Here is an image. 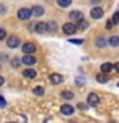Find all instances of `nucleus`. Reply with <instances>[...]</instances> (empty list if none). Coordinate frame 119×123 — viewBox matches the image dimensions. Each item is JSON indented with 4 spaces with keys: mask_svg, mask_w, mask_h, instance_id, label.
I'll use <instances>...</instances> for the list:
<instances>
[{
    "mask_svg": "<svg viewBox=\"0 0 119 123\" xmlns=\"http://www.w3.org/2000/svg\"><path fill=\"white\" fill-rule=\"evenodd\" d=\"M61 28H63V32H64L65 35H74V33L77 32V30H78V27L69 22V23H64Z\"/></svg>",
    "mask_w": 119,
    "mask_h": 123,
    "instance_id": "f257e3e1",
    "label": "nucleus"
},
{
    "mask_svg": "<svg viewBox=\"0 0 119 123\" xmlns=\"http://www.w3.org/2000/svg\"><path fill=\"white\" fill-rule=\"evenodd\" d=\"M18 18L19 19H28L31 15H32V9H28V8H21L18 10Z\"/></svg>",
    "mask_w": 119,
    "mask_h": 123,
    "instance_id": "f03ea898",
    "label": "nucleus"
},
{
    "mask_svg": "<svg viewBox=\"0 0 119 123\" xmlns=\"http://www.w3.org/2000/svg\"><path fill=\"white\" fill-rule=\"evenodd\" d=\"M90 15H91V18H94V19H100V18H102V15H104V10L100 6H94L90 12Z\"/></svg>",
    "mask_w": 119,
    "mask_h": 123,
    "instance_id": "7ed1b4c3",
    "label": "nucleus"
},
{
    "mask_svg": "<svg viewBox=\"0 0 119 123\" xmlns=\"http://www.w3.org/2000/svg\"><path fill=\"white\" fill-rule=\"evenodd\" d=\"M87 103H88L90 106H96L100 103V98L95 94V92H91V94L88 95V98H87Z\"/></svg>",
    "mask_w": 119,
    "mask_h": 123,
    "instance_id": "20e7f679",
    "label": "nucleus"
},
{
    "mask_svg": "<svg viewBox=\"0 0 119 123\" xmlns=\"http://www.w3.org/2000/svg\"><path fill=\"white\" fill-rule=\"evenodd\" d=\"M22 51L24 54H32V53L36 51V46H35V44H32V42H26V44L22 46Z\"/></svg>",
    "mask_w": 119,
    "mask_h": 123,
    "instance_id": "39448f33",
    "label": "nucleus"
},
{
    "mask_svg": "<svg viewBox=\"0 0 119 123\" xmlns=\"http://www.w3.org/2000/svg\"><path fill=\"white\" fill-rule=\"evenodd\" d=\"M60 111L64 115H72L73 113H74V108H73L72 105H69V104H64V105H61Z\"/></svg>",
    "mask_w": 119,
    "mask_h": 123,
    "instance_id": "423d86ee",
    "label": "nucleus"
},
{
    "mask_svg": "<svg viewBox=\"0 0 119 123\" xmlns=\"http://www.w3.org/2000/svg\"><path fill=\"white\" fill-rule=\"evenodd\" d=\"M19 38L17 36H10V37H8V41H6V45L9 46V48L12 49H14V48H17V46L19 45Z\"/></svg>",
    "mask_w": 119,
    "mask_h": 123,
    "instance_id": "0eeeda50",
    "label": "nucleus"
},
{
    "mask_svg": "<svg viewBox=\"0 0 119 123\" xmlns=\"http://www.w3.org/2000/svg\"><path fill=\"white\" fill-rule=\"evenodd\" d=\"M35 31L38 33H44L46 32V31H49L48 28V23H45V22H38L36 23V26H35Z\"/></svg>",
    "mask_w": 119,
    "mask_h": 123,
    "instance_id": "6e6552de",
    "label": "nucleus"
},
{
    "mask_svg": "<svg viewBox=\"0 0 119 123\" xmlns=\"http://www.w3.org/2000/svg\"><path fill=\"white\" fill-rule=\"evenodd\" d=\"M69 18L72 19V21H81V19H83V13L79 10H72L71 13H69Z\"/></svg>",
    "mask_w": 119,
    "mask_h": 123,
    "instance_id": "1a4fd4ad",
    "label": "nucleus"
},
{
    "mask_svg": "<svg viewBox=\"0 0 119 123\" xmlns=\"http://www.w3.org/2000/svg\"><path fill=\"white\" fill-rule=\"evenodd\" d=\"M22 63L26 64V65H32V64L36 63V58L32 56L31 54H26V55L22 58Z\"/></svg>",
    "mask_w": 119,
    "mask_h": 123,
    "instance_id": "9d476101",
    "label": "nucleus"
},
{
    "mask_svg": "<svg viewBox=\"0 0 119 123\" xmlns=\"http://www.w3.org/2000/svg\"><path fill=\"white\" fill-rule=\"evenodd\" d=\"M49 80L53 85H59V83L63 82V76L58 74V73H54V74H50Z\"/></svg>",
    "mask_w": 119,
    "mask_h": 123,
    "instance_id": "9b49d317",
    "label": "nucleus"
},
{
    "mask_svg": "<svg viewBox=\"0 0 119 123\" xmlns=\"http://www.w3.org/2000/svg\"><path fill=\"white\" fill-rule=\"evenodd\" d=\"M107 44H109V42H107V40H106L105 37H102V36H99V37L95 40V45L97 46V48H100V49L105 48Z\"/></svg>",
    "mask_w": 119,
    "mask_h": 123,
    "instance_id": "f8f14e48",
    "label": "nucleus"
},
{
    "mask_svg": "<svg viewBox=\"0 0 119 123\" xmlns=\"http://www.w3.org/2000/svg\"><path fill=\"white\" fill-rule=\"evenodd\" d=\"M44 13H45L44 8L40 6V5H35V6L32 8V14L35 15V17H41Z\"/></svg>",
    "mask_w": 119,
    "mask_h": 123,
    "instance_id": "ddd939ff",
    "label": "nucleus"
},
{
    "mask_svg": "<svg viewBox=\"0 0 119 123\" xmlns=\"http://www.w3.org/2000/svg\"><path fill=\"white\" fill-rule=\"evenodd\" d=\"M110 46H113V48H118L119 46V36H111L109 40H107Z\"/></svg>",
    "mask_w": 119,
    "mask_h": 123,
    "instance_id": "4468645a",
    "label": "nucleus"
},
{
    "mask_svg": "<svg viewBox=\"0 0 119 123\" xmlns=\"http://www.w3.org/2000/svg\"><path fill=\"white\" fill-rule=\"evenodd\" d=\"M23 76L26 78H35L36 77V71L35 69H24L23 71Z\"/></svg>",
    "mask_w": 119,
    "mask_h": 123,
    "instance_id": "2eb2a0df",
    "label": "nucleus"
},
{
    "mask_svg": "<svg viewBox=\"0 0 119 123\" xmlns=\"http://www.w3.org/2000/svg\"><path fill=\"white\" fill-rule=\"evenodd\" d=\"M113 68H114V65H111L110 63H104V64H101V67H100L101 72H104V73L111 72V71H113Z\"/></svg>",
    "mask_w": 119,
    "mask_h": 123,
    "instance_id": "dca6fc26",
    "label": "nucleus"
},
{
    "mask_svg": "<svg viewBox=\"0 0 119 123\" xmlns=\"http://www.w3.org/2000/svg\"><path fill=\"white\" fill-rule=\"evenodd\" d=\"M96 80H97V82H100V83H106L107 81H109V78L105 76V73H104V72L99 73V74L96 76Z\"/></svg>",
    "mask_w": 119,
    "mask_h": 123,
    "instance_id": "f3484780",
    "label": "nucleus"
},
{
    "mask_svg": "<svg viewBox=\"0 0 119 123\" xmlns=\"http://www.w3.org/2000/svg\"><path fill=\"white\" fill-rule=\"evenodd\" d=\"M58 5L61 6V8H67L72 4V0H56Z\"/></svg>",
    "mask_w": 119,
    "mask_h": 123,
    "instance_id": "a211bd4d",
    "label": "nucleus"
},
{
    "mask_svg": "<svg viewBox=\"0 0 119 123\" xmlns=\"http://www.w3.org/2000/svg\"><path fill=\"white\" fill-rule=\"evenodd\" d=\"M61 98H64L65 100H71L74 98V94L72 91H63L61 92Z\"/></svg>",
    "mask_w": 119,
    "mask_h": 123,
    "instance_id": "6ab92c4d",
    "label": "nucleus"
},
{
    "mask_svg": "<svg viewBox=\"0 0 119 123\" xmlns=\"http://www.w3.org/2000/svg\"><path fill=\"white\" fill-rule=\"evenodd\" d=\"M77 27H78V30L81 31H84L88 27V23L86 21H83V19H81V21H78V25H77Z\"/></svg>",
    "mask_w": 119,
    "mask_h": 123,
    "instance_id": "aec40b11",
    "label": "nucleus"
},
{
    "mask_svg": "<svg viewBox=\"0 0 119 123\" xmlns=\"http://www.w3.org/2000/svg\"><path fill=\"white\" fill-rule=\"evenodd\" d=\"M44 92H45V88H44V87H41V86H37V87H35V88H33V94H35V95H37V96L44 95Z\"/></svg>",
    "mask_w": 119,
    "mask_h": 123,
    "instance_id": "412c9836",
    "label": "nucleus"
},
{
    "mask_svg": "<svg viewBox=\"0 0 119 123\" xmlns=\"http://www.w3.org/2000/svg\"><path fill=\"white\" fill-rule=\"evenodd\" d=\"M83 41L84 40H82V38H71V40H69L71 44H77V45H81Z\"/></svg>",
    "mask_w": 119,
    "mask_h": 123,
    "instance_id": "4be33fe9",
    "label": "nucleus"
},
{
    "mask_svg": "<svg viewBox=\"0 0 119 123\" xmlns=\"http://www.w3.org/2000/svg\"><path fill=\"white\" fill-rule=\"evenodd\" d=\"M111 21H113L114 25H117V23H119V10L114 13V15H113V19H111Z\"/></svg>",
    "mask_w": 119,
    "mask_h": 123,
    "instance_id": "5701e85b",
    "label": "nucleus"
},
{
    "mask_svg": "<svg viewBox=\"0 0 119 123\" xmlns=\"http://www.w3.org/2000/svg\"><path fill=\"white\" fill-rule=\"evenodd\" d=\"M12 65H13L14 68H18L19 65H21V60H19V59H17V58H14V59L12 60Z\"/></svg>",
    "mask_w": 119,
    "mask_h": 123,
    "instance_id": "b1692460",
    "label": "nucleus"
},
{
    "mask_svg": "<svg viewBox=\"0 0 119 123\" xmlns=\"http://www.w3.org/2000/svg\"><path fill=\"white\" fill-rule=\"evenodd\" d=\"M48 28H49V31H54V30L56 28V23L49 22V23H48Z\"/></svg>",
    "mask_w": 119,
    "mask_h": 123,
    "instance_id": "393cba45",
    "label": "nucleus"
},
{
    "mask_svg": "<svg viewBox=\"0 0 119 123\" xmlns=\"http://www.w3.org/2000/svg\"><path fill=\"white\" fill-rule=\"evenodd\" d=\"M88 106H90V105H86V104H83V103H79L78 104V108H79V109H82V110H87Z\"/></svg>",
    "mask_w": 119,
    "mask_h": 123,
    "instance_id": "a878e982",
    "label": "nucleus"
},
{
    "mask_svg": "<svg viewBox=\"0 0 119 123\" xmlns=\"http://www.w3.org/2000/svg\"><path fill=\"white\" fill-rule=\"evenodd\" d=\"M5 36H6V32H5L3 28H0V40H4V38H5Z\"/></svg>",
    "mask_w": 119,
    "mask_h": 123,
    "instance_id": "bb28decb",
    "label": "nucleus"
},
{
    "mask_svg": "<svg viewBox=\"0 0 119 123\" xmlns=\"http://www.w3.org/2000/svg\"><path fill=\"white\" fill-rule=\"evenodd\" d=\"M5 105H6V101H5V99H4L3 96H0V106H1V108H4Z\"/></svg>",
    "mask_w": 119,
    "mask_h": 123,
    "instance_id": "cd10ccee",
    "label": "nucleus"
},
{
    "mask_svg": "<svg viewBox=\"0 0 119 123\" xmlns=\"http://www.w3.org/2000/svg\"><path fill=\"white\" fill-rule=\"evenodd\" d=\"M82 83H84V80L83 78H77V85H78V86H81Z\"/></svg>",
    "mask_w": 119,
    "mask_h": 123,
    "instance_id": "c85d7f7f",
    "label": "nucleus"
},
{
    "mask_svg": "<svg viewBox=\"0 0 119 123\" xmlns=\"http://www.w3.org/2000/svg\"><path fill=\"white\" fill-rule=\"evenodd\" d=\"M114 68H115V71H117V72L119 73V62H118V63H117V64L114 65Z\"/></svg>",
    "mask_w": 119,
    "mask_h": 123,
    "instance_id": "c756f323",
    "label": "nucleus"
},
{
    "mask_svg": "<svg viewBox=\"0 0 119 123\" xmlns=\"http://www.w3.org/2000/svg\"><path fill=\"white\" fill-rule=\"evenodd\" d=\"M111 23H113V21H107V25H106L107 28H111Z\"/></svg>",
    "mask_w": 119,
    "mask_h": 123,
    "instance_id": "7c9ffc66",
    "label": "nucleus"
},
{
    "mask_svg": "<svg viewBox=\"0 0 119 123\" xmlns=\"http://www.w3.org/2000/svg\"><path fill=\"white\" fill-rule=\"evenodd\" d=\"M91 3L92 4H99V3H101V0H91Z\"/></svg>",
    "mask_w": 119,
    "mask_h": 123,
    "instance_id": "2f4dec72",
    "label": "nucleus"
},
{
    "mask_svg": "<svg viewBox=\"0 0 119 123\" xmlns=\"http://www.w3.org/2000/svg\"><path fill=\"white\" fill-rule=\"evenodd\" d=\"M3 83H4V78H3V77H0V86H1Z\"/></svg>",
    "mask_w": 119,
    "mask_h": 123,
    "instance_id": "473e14b6",
    "label": "nucleus"
},
{
    "mask_svg": "<svg viewBox=\"0 0 119 123\" xmlns=\"http://www.w3.org/2000/svg\"><path fill=\"white\" fill-rule=\"evenodd\" d=\"M3 12H4V6L0 5V13H3Z\"/></svg>",
    "mask_w": 119,
    "mask_h": 123,
    "instance_id": "72a5a7b5",
    "label": "nucleus"
}]
</instances>
